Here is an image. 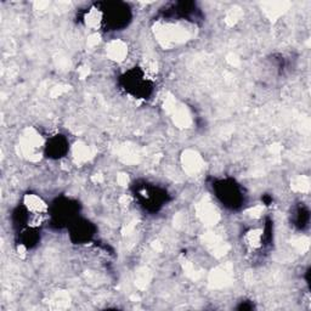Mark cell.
Returning a JSON list of instances; mask_svg holds the SVG:
<instances>
[{
  "instance_id": "6da1fadb",
  "label": "cell",
  "mask_w": 311,
  "mask_h": 311,
  "mask_svg": "<svg viewBox=\"0 0 311 311\" xmlns=\"http://www.w3.org/2000/svg\"><path fill=\"white\" fill-rule=\"evenodd\" d=\"M219 193L222 195L220 197H222V202H226L227 204L237 203L238 201H241L240 192L233 184H222V187L219 188Z\"/></svg>"
},
{
  "instance_id": "7a4b0ae2",
  "label": "cell",
  "mask_w": 311,
  "mask_h": 311,
  "mask_svg": "<svg viewBox=\"0 0 311 311\" xmlns=\"http://www.w3.org/2000/svg\"><path fill=\"white\" fill-rule=\"evenodd\" d=\"M66 146H67V143H66L65 140L61 139V137H56V139L51 140V142L47 145V151H49L52 156L60 157L67 151V147H66Z\"/></svg>"
}]
</instances>
